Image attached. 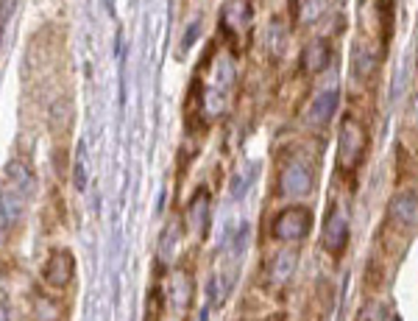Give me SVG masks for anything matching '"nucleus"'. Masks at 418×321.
<instances>
[{"instance_id":"1","label":"nucleus","mask_w":418,"mask_h":321,"mask_svg":"<svg viewBox=\"0 0 418 321\" xmlns=\"http://www.w3.org/2000/svg\"><path fill=\"white\" fill-rule=\"evenodd\" d=\"M366 151H368L366 126L357 117L346 115L340 120V131H338V165H340V171H346V173L357 171L366 159Z\"/></svg>"},{"instance_id":"2","label":"nucleus","mask_w":418,"mask_h":321,"mask_svg":"<svg viewBox=\"0 0 418 321\" xmlns=\"http://www.w3.org/2000/svg\"><path fill=\"white\" fill-rule=\"evenodd\" d=\"M271 229H273V235H276L279 241H287V243L304 241V238L310 235V229H312V213H310V207H301V204L284 207V210L273 218Z\"/></svg>"},{"instance_id":"3","label":"nucleus","mask_w":418,"mask_h":321,"mask_svg":"<svg viewBox=\"0 0 418 321\" xmlns=\"http://www.w3.org/2000/svg\"><path fill=\"white\" fill-rule=\"evenodd\" d=\"M73 274H75V257L67 249H56L42 266V280L53 288H67Z\"/></svg>"},{"instance_id":"4","label":"nucleus","mask_w":418,"mask_h":321,"mask_svg":"<svg viewBox=\"0 0 418 321\" xmlns=\"http://www.w3.org/2000/svg\"><path fill=\"white\" fill-rule=\"evenodd\" d=\"M279 190H282V196H287V199H301V196H307V193L312 190V173H310V168L301 165V162H287V165L282 168V176H279Z\"/></svg>"},{"instance_id":"5","label":"nucleus","mask_w":418,"mask_h":321,"mask_svg":"<svg viewBox=\"0 0 418 321\" xmlns=\"http://www.w3.org/2000/svg\"><path fill=\"white\" fill-rule=\"evenodd\" d=\"M321 243L329 255H343L346 243H349V218L340 207H335L329 215H326V224H324V235H321Z\"/></svg>"},{"instance_id":"6","label":"nucleus","mask_w":418,"mask_h":321,"mask_svg":"<svg viewBox=\"0 0 418 321\" xmlns=\"http://www.w3.org/2000/svg\"><path fill=\"white\" fill-rule=\"evenodd\" d=\"M338 104H340V90L338 87H329V90H321L312 104H310V112H307V120L310 126H326L335 112H338Z\"/></svg>"},{"instance_id":"7","label":"nucleus","mask_w":418,"mask_h":321,"mask_svg":"<svg viewBox=\"0 0 418 321\" xmlns=\"http://www.w3.org/2000/svg\"><path fill=\"white\" fill-rule=\"evenodd\" d=\"M329 62H332V45H329V39L318 36V39H312V42L304 45V50H301V70L304 73H321V70H326Z\"/></svg>"},{"instance_id":"8","label":"nucleus","mask_w":418,"mask_h":321,"mask_svg":"<svg viewBox=\"0 0 418 321\" xmlns=\"http://www.w3.org/2000/svg\"><path fill=\"white\" fill-rule=\"evenodd\" d=\"M391 218L402 227L416 224L418 218V190L416 187H405L391 199Z\"/></svg>"},{"instance_id":"9","label":"nucleus","mask_w":418,"mask_h":321,"mask_svg":"<svg viewBox=\"0 0 418 321\" xmlns=\"http://www.w3.org/2000/svg\"><path fill=\"white\" fill-rule=\"evenodd\" d=\"M6 182H8L22 199H28V196L36 193V176H34V171H31L25 162H20V159H8V162H6Z\"/></svg>"},{"instance_id":"10","label":"nucleus","mask_w":418,"mask_h":321,"mask_svg":"<svg viewBox=\"0 0 418 321\" xmlns=\"http://www.w3.org/2000/svg\"><path fill=\"white\" fill-rule=\"evenodd\" d=\"M22 196L11 187V185H3L0 187V227L3 229H8V227H14L20 218H22Z\"/></svg>"},{"instance_id":"11","label":"nucleus","mask_w":418,"mask_h":321,"mask_svg":"<svg viewBox=\"0 0 418 321\" xmlns=\"http://www.w3.org/2000/svg\"><path fill=\"white\" fill-rule=\"evenodd\" d=\"M251 22V3L248 0H229L223 14H220V25L229 31H240Z\"/></svg>"},{"instance_id":"12","label":"nucleus","mask_w":418,"mask_h":321,"mask_svg":"<svg viewBox=\"0 0 418 321\" xmlns=\"http://www.w3.org/2000/svg\"><path fill=\"white\" fill-rule=\"evenodd\" d=\"M234 280H237V271H226V274H215L209 280V302L212 305H223L234 288Z\"/></svg>"},{"instance_id":"13","label":"nucleus","mask_w":418,"mask_h":321,"mask_svg":"<svg viewBox=\"0 0 418 321\" xmlns=\"http://www.w3.org/2000/svg\"><path fill=\"white\" fill-rule=\"evenodd\" d=\"M179 243H182V229H179V221H168L165 229H162V238H159V252L165 260H171L176 252H179Z\"/></svg>"},{"instance_id":"14","label":"nucleus","mask_w":418,"mask_h":321,"mask_svg":"<svg viewBox=\"0 0 418 321\" xmlns=\"http://www.w3.org/2000/svg\"><path fill=\"white\" fill-rule=\"evenodd\" d=\"M207 215H209V190H196V196L190 201V224L201 232L207 227Z\"/></svg>"},{"instance_id":"15","label":"nucleus","mask_w":418,"mask_h":321,"mask_svg":"<svg viewBox=\"0 0 418 321\" xmlns=\"http://www.w3.org/2000/svg\"><path fill=\"white\" fill-rule=\"evenodd\" d=\"M70 115H73V109H70L67 98H59L50 106V129H53V134H64L70 129Z\"/></svg>"},{"instance_id":"16","label":"nucleus","mask_w":418,"mask_h":321,"mask_svg":"<svg viewBox=\"0 0 418 321\" xmlns=\"http://www.w3.org/2000/svg\"><path fill=\"white\" fill-rule=\"evenodd\" d=\"M296 263H298L296 252H279L276 260H273V269H271L273 283H287L293 277V271H296Z\"/></svg>"},{"instance_id":"17","label":"nucleus","mask_w":418,"mask_h":321,"mask_svg":"<svg viewBox=\"0 0 418 321\" xmlns=\"http://www.w3.org/2000/svg\"><path fill=\"white\" fill-rule=\"evenodd\" d=\"M352 67H354V78H368L377 67V56L366 48H357L354 50V59H352Z\"/></svg>"},{"instance_id":"18","label":"nucleus","mask_w":418,"mask_h":321,"mask_svg":"<svg viewBox=\"0 0 418 321\" xmlns=\"http://www.w3.org/2000/svg\"><path fill=\"white\" fill-rule=\"evenodd\" d=\"M257 173H259V165H248V173H245V171H240V173L231 179V187H229L231 199H243V196L251 190V182L257 179Z\"/></svg>"},{"instance_id":"19","label":"nucleus","mask_w":418,"mask_h":321,"mask_svg":"<svg viewBox=\"0 0 418 321\" xmlns=\"http://www.w3.org/2000/svg\"><path fill=\"white\" fill-rule=\"evenodd\" d=\"M190 297H193V280L187 274H179L173 280V305L185 311L190 305Z\"/></svg>"},{"instance_id":"20","label":"nucleus","mask_w":418,"mask_h":321,"mask_svg":"<svg viewBox=\"0 0 418 321\" xmlns=\"http://www.w3.org/2000/svg\"><path fill=\"white\" fill-rule=\"evenodd\" d=\"M73 182H75V190H87V143H78V151H75V165H73Z\"/></svg>"},{"instance_id":"21","label":"nucleus","mask_w":418,"mask_h":321,"mask_svg":"<svg viewBox=\"0 0 418 321\" xmlns=\"http://www.w3.org/2000/svg\"><path fill=\"white\" fill-rule=\"evenodd\" d=\"M410 70H413V59H410V53H408V56H405V62L399 64L396 76H394V84H391V101H396V98L405 92L408 78H410Z\"/></svg>"},{"instance_id":"22","label":"nucleus","mask_w":418,"mask_h":321,"mask_svg":"<svg viewBox=\"0 0 418 321\" xmlns=\"http://www.w3.org/2000/svg\"><path fill=\"white\" fill-rule=\"evenodd\" d=\"M284 42H287V28L279 20H273L271 28H268V50H273L279 56L284 50Z\"/></svg>"},{"instance_id":"23","label":"nucleus","mask_w":418,"mask_h":321,"mask_svg":"<svg viewBox=\"0 0 418 321\" xmlns=\"http://www.w3.org/2000/svg\"><path fill=\"white\" fill-rule=\"evenodd\" d=\"M248 238H251V227H248V224H243V227L234 232L231 246H229V252H231V257H234V260H240V257L245 255V249H248Z\"/></svg>"},{"instance_id":"24","label":"nucleus","mask_w":418,"mask_h":321,"mask_svg":"<svg viewBox=\"0 0 418 321\" xmlns=\"http://www.w3.org/2000/svg\"><path fill=\"white\" fill-rule=\"evenodd\" d=\"M377 11L382 14V25H385V45H388L391 31H394V0H377Z\"/></svg>"},{"instance_id":"25","label":"nucleus","mask_w":418,"mask_h":321,"mask_svg":"<svg viewBox=\"0 0 418 321\" xmlns=\"http://www.w3.org/2000/svg\"><path fill=\"white\" fill-rule=\"evenodd\" d=\"M304 14H301V20L304 22H315L324 11H326V0H304Z\"/></svg>"},{"instance_id":"26","label":"nucleus","mask_w":418,"mask_h":321,"mask_svg":"<svg viewBox=\"0 0 418 321\" xmlns=\"http://www.w3.org/2000/svg\"><path fill=\"white\" fill-rule=\"evenodd\" d=\"M201 36V20H193L190 25H187V31H185V36H182V53H187L193 45H196V39Z\"/></svg>"},{"instance_id":"27","label":"nucleus","mask_w":418,"mask_h":321,"mask_svg":"<svg viewBox=\"0 0 418 321\" xmlns=\"http://www.w3.org/2000/svg\"><path fill=\"white\" fill-rule=\"evenodd\" d=\"M17 3H20V0H0V34H3V28L8 25V20L14 17Z\"/></svg>"},{"instance_id":"28","label":"nucleus","mask_w":418,"mask_h":321,"mask_svg":"<svg viewBox=\"0 0 418 321\" xmlns=\"http://www.w3.org/2000/svg\"><path fill=\"white\" fill-rule=\"evenodd\" d=\"M0 321H8V313H6V305L0 302Z\"/></svg>"},{"instance_id":"29","label":"nucleus","mask_w":418,"mask_h":321,"mask_svg":"<svg viewBox=\"0 0 418 321\" xmlns=\"http://www.w3.org/2000/svg\"><path fill=\"white\" fill-rule=\"evenodd\" d=\"M199 321H209V308H204V311H201V319Z\"/></svg>"},{"instance_id":"30","label":"nucleus","mask_w":418,"mask_h":321,"mask_svg":"<svg viewBox=\"0 0 418 321\" xmlns=\"http://www.w3.org/2000/svg\"><path fill=\"white\" fill-rule=\"evenodd\" d=\"M413 115L418 117V95H416V101H413Z\"/></svg>"},{"instance_id":"31","label":"nucleus","mask_w":418,"mask_h":321,"mask_svg":"<svg viewBox=\"0 0 418 321\" xmlns=\"http://www.w3.org/2000/svg\"><path fill=\"white\" fill-rule=\"evenodd\" d=\"M388 321H402V316H391Z\"/></svg>"}]
</instances>
